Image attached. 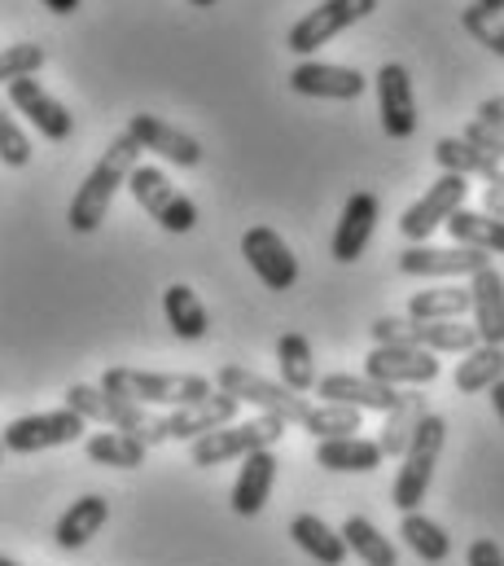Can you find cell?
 Returning a JSON list of instances; mask_svg holds the SVG:
<instances>
[{
	"mask_svg": "<svg viewBox=\"0 0 504 566\" xmlns=\"http://www.w3.org/2000/svg\"><path fill=\"white\" fill-rule=\"evenodd\" d=\"M272 483H276V457H272V448L242 457V474H238L233 496H229L233 514H242V518L263 514V505H267V496H272Z\"/></svg>",
	"mask_w": 504,
	"mask_h": 566,
	"instance_id": "7402d4cb",
	"label": "cell"
},
{
	"mask_svg": "<svg viewBox=\"0 0 504 566\" xmlns=\"http://www.w3.org/2000/svg\"><path fill=\"white\" fill-rule=\"evenodd\" d=\"M479 119H492V124H504V97H487L479 106Z\"/></svg>",
	"mask_w": 504,
	"mask_h": 566,
	"instance_id": "f6af8a7d",
	"label": "cell"
},
{
	"mask_svg": "<svg viewBox=\"0 0 504 566\" xmlns=\"http://www.w3.org/2000/svg\"><path fill=\"white\" fill-rule=\"evenodd\" d=\"M343 541H347V554H356L365 566H399L395 545L378 532V523H369L365 514H351L343 523Z\"/></svg>",
	"mask_w": 504,
	"mask_h": 566,
	"instance_id": "836d02e7",
	"label": "cell"
},
{
	"mask_svg": "<svg viewBox=\"0 0 504 566\" xmlns=\"http://www.w3.org/2000/svg\"><path fill=\"white\" fill-rule=\"evenodd\" d=\"M374 9H378V0H321L316 9H307V13L290 27L285 49L298 53V62H303V57H312L316 49H325L334 35H343L347 27H356L360 18H369Z\"/></svg>",
	"mask_w": 504,
	"mask_h": 566,
	"instance_id": "ba28073f",
	"label": "cell"
},
{
	"mask_svg": "<svg viewBox=\"0 0 504 566\" xmlns=\"http://www.w3.org/2000/svg\"><path fill=\"white\" fill-rule=\"evenodd\" d=\"M106 518H111V501L97 496V492H88V496H80V501L57 518L53 545L66 549V554H75V549H84V545L106 527Z\"/></svg>",
	"mask_w": 504,
	"mask_h": 566,
	"instance_id": "603a6c76",
	"label": "cell"
},
{
	"mask_svg": "<svg viewBox=\"0 0 504 566\" xmlns=\"http://www.w3.org/2000/svg\"><path fill=\"white\" fill-rule=\"evenodd\" d=\"M242 255H246V264L254 269V277L267 285V290H294L298 285V260H294V251L281 242V233L276 229H267V224H254L242 233Z\"/></svg>",
	"mask_w": 504,
	"mask_h": 566,
	"instance_id": "8fae6325",
	"label": "cell"
},
{
	"mask_svg": "<svg viewBox=\"0 0 504 566\" xmlns=\"http://www.w3.org/2000/svg\"><path fill=\"white\" fill-rule=\"evenodd\" d=\"M303 430H307V434H316V439L356 434V430H360V409H351V405H316V409L307 413Z\"/></svg>",
	"mask_w": 504,
	"mask_h": 566,
	"instance_id": "8d00e7d4",
	"label": "cell"
},
{
	"mask_svg": "<svg viewBox=\"0 0 504 566\" xmlns=\"http://www.w3.org/2000/svg\"><path fill=\"white\" fill-rule=\"evenodd\" d=\"M88 422L71 409H53V413H31V418H18L0 430V443L4 452H44V448H62V443H80Z\"/></svg>",
	"mask_w": 504,
	"mask_h": 566,
	"instance_id": "30bf717a",
	"label": "cell"
},
{
	"mask_svg": "<svg viewBox=\"0 0 504 566\" xmlns=\"http://www.w3.org/2000/svg\"><path fill=\"white\" fill-rule=\"evenodd\" d=\"M492 409H496V418L504 422V378L496 382V387H492Z\"/></svg>",
	"mask_w": 504,
	"mask_h": 566,
	"instance_id": "c3c4849f",
	"label": "cell"
},
{
	"mask_svg": "<svg viewBox=\"0 0 504 566\" xmlns=\"http://www.w3.org/2000/svg\"><path fill=\"white\" fill-rule=\"evenodd\" d=\"M189 4H198V9H211V4H220V0H189Z\"/></svg>",
	"mask_w": 504,
	"mask_h": 566,
	"instance_id": "681fc988",
	"label": "cell"
},
{
	"mask_svg": "<svg viewBox=\"0 0 504 566\" xmlns=\"http://www.w3.org/2000/svg\"><path fill=\"white\" fill-rule=\"evenodd\" d=\"M66 409H71V413H80L84 422H102V426H111V430L136 434L145 448H154V443H162V439H167L162 418H154L145 405L124 400V396H111V391L88 387V382H75V387L66 391Z\"/></svg>",
	"mask_w": 504,
	"mask_h": 566,
	"instance_id": "3957f363",
	"label": "cell"
},
{
	"mask_svg": "<svg viewBox=\"0 0 504 566\" xmlns=\"http://www.w3.org/2000/svg\"><path fill=\"white\" fill-rule=\"evenodd\" d=\"M443 439H448V422L439 413H426L421 426H417V434H412V443H408V452L399 457L403 465H399L395 488H390V505L399 514H412L426 501V488H430L434 465L443 457Z\"/></svg>",
	"mask_w": 504,
	"mask_h": 566,
	"instance_id": "277c9868",
	"label": "cell"
},
{
	"mask_svg": "<svg viewBox=\"0 0 504 566\" xmlns=\"http://www.w3.org/2000/svg\"><path fill=\"white\" fill-rule=\"evenodd\" d=\"M365 374L386 387H426L439 378V356H430L426 347H369L365 356Z\"/></svg>",
	"mask_w": 504,
	"mask_h": 566,
	"instance_id": "7c38bea8",
	"label": "cell"
},
{
	"mask_svg": "<svg viewBox=\"0 0 504 566\" xmlns=\"http://www.w3.org/2000/svg\"><path fill=\"white\" fill-rule=\"evenodd\" d=\"M452 238H456V247H474V251H487V255H504V224L501 220H492V216H483V211H452L448 216V224H443Z\"/></svg>",
	"mask_w": 504,
	"mask_h": 566,
	"instance_id": "1f68e13d",
	"label": "cell"
},
{
	"mask_svg": "<svg viewBox=\"0 0 504 566\" xmlns=\"http://www.w3.org/2000/svg\"><path fill=\"white\" fill-rule=\"evenodd\" d=\"M465 193H470V180L443 171V176H439L412 207H403V216H399V233H403V242H408V247H421L439 224H448L452 211L465 207Z\"/></svg>",
	"mask_w": 504,
	"mask_h": 566,
	"instance_id": "9c48e42d",
	"label": "cell"
},
{
	"mask_svg": "<svg viewBox=\"0 0 504 566\" xmlns=\"http://www.w3.org/2000/svg\"><path fill=\"white\" fill-rule=\"evenodd\" d=\"M162 316H167L171 334L185 338V343H198V338H207V329H211L207 307L198 303V290H189L185 282L162 290Z\"/></svg>",
	"mask_w": 504,
	"mask_h": 566,
	"instance_id": "83f0119b",
	"label": "cell"
},
{
	"mask_svg": "<svg viewBox=\"0 0 504 566\" xmlns=\"http://www.w3.org/2000/svg\"><path fill=\"white\" fill-rule=\"evenodd\" d=\"M470 9H474V13H483V18H501V13H504V0H474Z\"/></svg>",
	"mask_w": 504,
	"mask_h": 566,
	"instance_id": "bcb514c9",
	"label": "cell"
},
{
	"mask_svg": "<svg viewBox=\"0 0 504 566\" xmlns=\"http://www.w3.org/2000/svg\"><path fill=\"white\" fill-rule=\"evenodd\" d=\"M136 158H140V145L132 142L127 133H119L115 142L106 145V154L97 158V167L84 176V185L75 189V198H71V207H66V224H71L75 233H97V229H102V220H106V211H111L119 185H127Z\"/></svg>",
	"mask_w": 504,
	"mask_h": 566,
	"instance_id": "6da1fadb",
	"label": "cell"
},
{
	"mask_svg": "<svg viewBox=\"0 0 504 566\" xmlns=\"http://www.w3.org/2000/svg\"><path fill=\"white\" fill-rule=\"evenodd\" d=\"M465 563L470 566H504V554L496 541H474L470 554H465Z\"/></svg>",
	"mask_w": 504,
	"mask_h": 566,
	"instance_id": "7bdbcfd3",
	"label": "cell"
},
{
	"mask_svg": "<svg viewBox=\"0 0 504 566\" xmlns=\"http://www.w3.org/2000/svg\"><path fill=\"white\" fill-rule=\"evenodd\" d=\"M290 541L312 558V563L321 566H343L347 563V541H343V532H334L325 518H316V514H298L294 523H290Z\"/></svg>",
	"mask_w": 504,
	"mask_h": 566,
	"instance_id": "484cf974",
	"label": "cell"
},
{
	"mask_svg": "<svg viewBox=\"0 0 504 566\" xmlns=\"http://www.w3.org/2000/svg\"><path fill=\"white\" fill-rule=\"evenodd\" d=\"M492 255L487 251H474V247H452V251H439V247H408L399 255V273L403 277H474L479 269H487Z\"/></svg>",
	"mask_w": 504,
	"mask_h": 566,
	"instance_id": "2e32d148",
	"label": "cell"
},
{
	"mask_svg": "<svg viewBox=\"0 0 504 566\" xmlns=\"http://www.w3.org/2000/svg\"><path fill=\"white\" fill-rule=\"evenodd\" d=\"M369 329H374V347H417V343H412V321L378 316Z\"/></svg>",
	"mask_w": 504,
	"mask_h": 566,
	"instance_id": "60d3db41",
	"label": "cell"
},
{
	"mask_svg": "<svg viewBox=\"0 0 504 566\" xmlns=\"http://www.w3.org/2000/svg\"><path fill=\"white\" fill-rule=\"evenodd\" d=\"M483 216H492V220L504 224V185H487V193H483Z\"/></svg>",
	"mask_w": 504,
	"mask_h": 566,
	"instance_id": "ee69618b",
	"label": "cell"
},
{
	"mask_svg": "<svg viewBox=\"0 0 504 566\" xmlns=\"http://www.w3.org/2000/svg\"><path fill=\"white\" fill-rule=\"evenodd\" d=\"M238 400L233 396H224V391H216V396H207L202 405H185V409H171L162 426H167V439H185V443H193L198 434H207V430H220V426L238 422Z\"/></svg>",
	"mask_w": 504,
	"mask_h": 566,
	"instance_id": "44dd1931",
	"label": "cell"
},
{
	"mask_svg": "<svg viewBox=\"0 0 504 566\" xmlns=\"http://www.w3.org/2000/svg\"><path fill=\"white\" fill-rule=\"evenodd\" d=\"M426 413H430V405H426V396H421L417 387L399 391L395 409H386V426H381V439H378L381 452H386V457H403Z\"/></svg>",
	"mask_w": 504,
	"mask_h": 566,
	"instance_id": "4316f807",
	"label": "cell"
},
{
	"mask_svg": "<svg viewBox=\"0 0 504 566\" xmlns=\"http://www.w3.org/2000/svg\"><path fill=\"white\" fill-rule=\"evenodd\" d=\"M290 88L298 97H321V102H356L365 97L369 80L356 66H329V62H298L290 71Z\"/></svg>",
	"mask_w": 504,
	"mask_h": 566,
	"instance_id": "5bb4252c",
	"label": "cell"
},
{
	"mask_svg": "<svg viewBox=\"0 0 504 566\" xmlns=\"http://www.w3.org/2000/svg\"><path fill=\"white\" fill-rule=\"evenodd\" d=\"M127 137L140 145V149L158 154L162 163H176V167H198L202 163V145L193 142L189 133L162 124L158 115H132L127 119Z\"/></svg>",
	"mask_w": 504,
	"mask_h": 566,
	"instance_id": "ac0fdd59",
	"label": "cell"
},
{
	"mask_svg": "<svg viewBox=\"0 0 504 566\" xmlns=\"http://www.w3.org/2000/svg\"><path fill=\"white\" fill-rule=\"evenodd\" d=\"M399 536H403V545L421 558V563H448V554H452V536L434 523V518H426V514H403L399 518Z\"/></svg>",
	"mask_w": 504,
	"mask_h": 566,
	"instance_id": "d6a6232c",
	"label": "cell"
},
{
	"mask_svg": "<svg viewBox=\"0 0 504 566\" xmlns=\"http://www.w3.org/2000/svg\"><path fill=\"white\" fill-rule=\"evenodd\" d=\"M434 163H439V171H452V176H465V180L470 176H483L492 185H504V158L479 149V145H470L465 137L434 142Z\"/></svg>",
	"mask_w": 504,
	"mask_h": 566,
	"instance_id": "d4e9b609",
	"label": "cell"
},
{
	"mask_svg": "<svg viewBox=\"0 0 504 566\" xmlns=\"http://www.w3.org/2000/svg\"><path fill=\"white\" fill-rule=\"evenodd\" d=\"M0 566H18V563H13V558H4V554H0Z\"/></svg>",
	"mask_w": 504,
	"mask_h": 566,
	"instance_id": "f907efd6",
	"label": "cell"
},
{
	"mask_svg": "<svg viewBox=\"0 0 504 566\" xmlns=\"http://www.w3.org/2000/svg\"><path fill=\"white\" fill-rule=\"evenodd\" d=\"M465 312H470V285L421 290L408 303V321H461Z\"/></svg>",
	"mask_w": 504,
	"mask_h": 566,
	"instance_id": "e575fe53",
	"label": "cell"
},
{
	"mask_svg": "<svg viewBox=\"0 0 504 566\" xmlns=\"http://www.w3.org/2000/svg\"><path fill=\"white\" fill-rule=\"evenodd\" d=\"M465 142L479 145V149H487V154H496V158H504V124H492V119H470Z\"/></svg>",
	"mask_w": 504,
	"mask_h": 566,
	"instance_id": "b9f144b4",
	"label": "cell"
},
{
	"mask_svg": "<svg viewBox=\"0 0 504 566\" xmlns=\"http://www.w3.org/2000/svg\"><path fill=\"white\" fill-rule=\"evenodd\" d=\"M412 343L426 347L430 356H443V352L465 356L479 347V329L465 321H412Z\"/></svg>",
	"mask_w": 504,
	"mask_h": 566,
	"instance_id": "f546056e",
	"label": "cell"
},
{
	"mask_svg": "<svg viewBox=\"0 0 504 566\" xmlns=\"http://www.w3.org/2000/svg\"><path fill=\"white\" fill-rule=\"evenodd\" d=\"M102 391L124 396L136 405H162V409H185V405H202L207 396H216V382L202 374H149V369H106L102 374Z\"/></svg>",
	"mask_w": 504,
	"mask_h": 566,
	"instance_id": "7a4b0ae2",
	"label": "cell"
},
{
	"mask_svg": "<svg viewBox=\"0 0 504 566\" xmlns=\"http://www.w3.org/2000/svg\"><path fill=\"white\" fill-rule=\"evenodd\" d=\"M470 312L483 347H504V277L487 264L470 277Z\"/></svg>",
	"mask_w": 504,
	"mask_h": 566,
	"instance_id": "d6986e66",
	"label": "cell"
},
{
	"mask_svg": "<svg viewBox=\"0 0 504 566\" xmlns=\"http://www.w3.org/2000/svg\"><path fill=\"white\" fill-rule=\"evenodd\" d=\"M378 88V115H381V133L390 142H408L417 133V97H412V75L408 66L399 62H386L374 80Z\"/></svg>",
	"mask_w": 504,
	"mask_h": 566,
	"instance_id": "4fadbf2b",
	"label": "cell"
},
{
	"mask_svg": "<svg viewBox=\"0 0 504 566\" xmlns=\"http://www.w3.org/2000/svg\"><path fill=\"white\" fill-rule=\"evenodd\" d=\"M276 369H281V387H290L294 396H307L316 387V360H312V343L303 334H281L276 338Z\"/></svg>",
	"mask_w": 504,
	"mask_h": 566,
	"instance_id": "f1b7e54d",
	"label": "cell"
},
{
	"mask_svg": "<svg viewBox=\"0 0 504 566\" xmlns=\"http://www.w3.org/2000/svg\"><path fill=\"white\" fill-rule=\"evenodd\" d=\"M44 9H49V13H57V18H66V13H75V9H80V0H44Z\"/></svg>",
	"mask_w": 504,
	"mask_h": 566,
	"instance_id": "7dc6e473",
	"label": "cell"
},
{
	"mask_svg": "<svg viewBox=\"0 0 504 566\" xmlns=\"http://www.w3.org/2000/svg\"><path fill=\"white\" fill-rule=\"evenodd\" d=\"M0 461H4V443H0Z\"/></svg>",
	"mask_w": 504,
	"mask_h": 566,
	"instance_id": "816d5d0a",
	"label": "cell"
},
{
	"mask_svg": "<svg viewBox=\"0 0 504 566\" xmlns=\"http://www.w3.org/2000/svg\"><path fill=\"white\" fill-rule=\"evenodd\" d=\"M504 378V347H474L465 352V360L456 365V391L474 396V391H492Z\"/></svg>",
	"mask_w": 504,
	"mask_h": 566,
	"instance_id": "d590c367",
	"label": "cell"
},
{
	"mask_svg": "<svg viewBox=\"0 0 504 566\" xmlns=\"http://www.w3.org/2000/svg\"><path fill=\"white\" fill-rule=\"evenodd\" d=\"M44 57H49V53H44L40 44H31V40L0 49V84L9 88L13 80H27V75H35V71L44 66Z\"/></svg>",
	"mask_w": 504,
	"mask_h": 566,
	"instance_id": "74e56055",
	"label": "cell"
},
{
	"mask_svg": "<svg viewBox=\"0 0 504 566\" xmlns=\"http://www.w3.org/2000/svg\"><path fill=\"white\" fill-rule=\"evenodd\" d=\"M9 106H13L18 115H27V119H31V128H35L40 137H49V142H66V137L75 133L71 111H66L57 97H49V93H44V84H40L35 75H27V80H13V84H9Z\"/></svg>",
	"mask_w": 504,
	"mask_h": 566,
	"instance_id": "9a60e30c",
	"label": "cell"
},
{
	"mask_svg": "<svg viewBox=\"0 0 504 566\" xmlns=\"http://www.w3.org/2000/svg\"><path fill=\"white\" fill-rule=\"evenodd\" d=\"M316 461L334 474H369L386 461L381 443L360 434H338V439H316Z\"/></svg>",
	"mask_w": 504,
	"mask_h": 566,
	"instance_id": "cb8c5ba5",
	"label": "cell"
},
{
	"mask_svg": "<svg viewBox=\"0 0 504 566\" xmlns=\"http://www.w3.org/2000/svg\"><path fill=\"white\" fill-rule=\"evenodd\" d=\"M378 216H381V207L369 189H360V193H351V198H347L343 220H338L334 242H329V251H334V260H338V264H356V260L365 255V247H369V242H374V233H378Z\"/></svg>",
	"mask_w": 504,
	"mask_h": 566,
	"instance_id": "e0dca14e",
	"label": "cell"
},
{
	"mask_svg": "<svg viewBox=\"0 0 504 566\" xmlns=\"http://www.w3.org/2000/svg\"><path fill=\"white\" fill-rule=\"evenodd\" d=\"M127 189H132V198L140 202V211H145L149 220H158L167 233H193V224H198V202H193L189 193H180V189L162 176V167H132Z\"/></svg>",
	"mask_w": 504,
	"mask_h": 566,
	"instance_id": "8992f818",
	"label": "cell"
},
{
	"mask_svg": "<svg viewBox=\"0 0 504 566\" xmlns=\"http://www.w3.org/2000/svg\"><path fill=\"white\" fill-rule=\"evenodd\" d=\"M285 434V426L276 422V418H251V422H229L220 426V430H207V434H198L193 443H189V457H193V465H220V461H233V457H251V452H263V448H272L276 439Z\"/></svg>",
	"mask_w": 504,
	"mask_h": 566,
	"instance_id": "52a82bcc",
	"label": "cell"
},
{
	"mask_svg": "<svg viewBox=\"0 0 504 566\" xmlns=\"http://www.w3.org/2000/svg\"><path fill=\"white\" fill-rule=\"evenodd\" d=\"M461 22H465V31H470L483 49H492L496 57H504V22L501 18H483V13L465 9V13H461Z\"/></svg>",
	"mask_w": 504,
	"mask_h": 566,
	"instance_id": "ab89813d",
	"label": "cell"
},
{
	"mask_svg": "<svg viewBox=\"0 0 504 566\" xmlns=\"http://www.w3.org/2000/svg\"><path fill=\"white\" fill-rule=\"evenodd\" d=\"M0 163L4 167H27L31 163V142L22 133V124L9 115V102L0 97Z\"/></svg>",
	"mask_w": 504,
	"mask_h": 566,
	"instance_id": "f35d334b",
	"label": "cell"
},
{
	"mask_svg": "<svg viewBox=\"0 0 504 566\" xmlns=\"http://www.w3.org/2000/svg\"><path fill=\"white\" fill-rule=\"evenodd\" d=\"M216 391H224V396H233L238 405H251L259 409L263 418H276L281 426L290 422H307V413H312V405L303 400V396H294L290 387H281V382H267V378H259L254 369H242V365H220V374H216Z\"/></svg>",
	"mask_w": 504,
	"mask_h": 566,
	"instance_id": "5b68a950",
	"label": "cell"
},
{
	"mask_svg": "<svg viewBox=\"0 0 504 566\" xmlns=\"http://www.w3.org/2000/svg\"><path fill=\"white\" fill-rule=\"evenodd\" d=\"M145 443L136 434H124V430H102V434H88L84 439V457L93 465H111V470H136L145 465Z\"/></svg>",
	"mask_w": 504,
	"mask_h": 566,
	"instance_id": "4dcf8cb0",
	"label": "cell"
},
{
	"mask_svg": "<svg viewBox=\"0 0 504 566\" xmlns=\"http://www.w3.org/2000/svg\"><path fill=\"white\" fill-rule=\"evenodd\" d=\"M316 391L325 396V405H351V409H374V413H386L395 409L399 391L386 387V382H374L369 374H329V378H316Z\"/></svg>",
	"mask_w": 504,
	"mask_h": 566,
	"instance_id": "ffe728a7",
	"label": "cell"
}]
</instances>
